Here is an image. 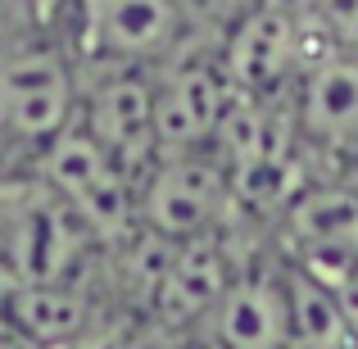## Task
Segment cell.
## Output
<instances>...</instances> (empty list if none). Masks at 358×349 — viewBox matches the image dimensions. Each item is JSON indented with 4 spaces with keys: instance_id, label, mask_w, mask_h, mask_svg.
Listing matches in <instances>:
<instances>
[{
    "instance_id": "obj_1",
    "label": "cell",
    "mask_w": 358,
    "mask_h": 349,
    "mask_svg": "<svg viewBox=\"0 0 358 349\" xmlns=\"http://www.w3.org/2000/svg\"><path fill=\"white\" fill-rule=\"evenodd\" d=\"M78 78L50 45L0 50V141L9 150H45L78 122Z\"/></svg>"
},
{
    "instance_id": "obj_2",
    "label": "cell",
    "mask_w": 358,
    "mask_h": 349,
    "mask_svg": "<svg viewBox=\"0 0 358 349\" xmlns=\"http://www.w3.org/2000/svg\"><path fill=\"white\" fill-rule=\"evenodd\" d=\"M227 200V173L200 155H173L145 177L136 195V218L145 232L182 245L204 236Z\"/></svg>"
},
{
    "instance_id": "obj_3",
    "label": "cell",
    "mask_w": 358,
    "mask_h": 349,
    "mask_svg": "<svg viewBox=\"0 0 358 349\" xmlns=\"http://www.w3.org/2000/svg\"><path fill=\"white\" fill-rule=\"evenodd\" d=\"M236 109V87L227 69L209 64H182L155 87V136L164 159L195 155L209 136H218L227 114Z\"/></svg>"
},
{
    "instance_id": "obj_4",
    "label": "cell",
    "mask_w": 358,
    "mask_h": 349,
    "mask_svg": "<svg viewBox=\"0 0 358 349\" xmlns=\"http://www.w3.org/2000/svg\"><path fill=\"white\" fill-rule=\"evenodd\" d=\"M78 122L91 131L100 150L122 168L136 173L141 164H150V155L159 150L155 136V87L141 82L136 73H114L87 96V105L78 109Z\"/></svg>"
},
{
    "instance_id": "obj_5",
    "label": "cell",
    "mask_w": 358,
    "mask_h": 349,
    "mask_svg": "<svg viewBox=\"0 0 358 349\" xmlns=\"http://www.w3.org/2000/svg\"><path fill=\"white\" fill-rule=\"evenodd\" d=\"M299 64V18L281 5H254L245 18H236L227 36V69L231 87L245 96H268L281 78Z\"/></svg>"
},
{
    "instance_id": "obj_6",
    "label": "cell",
    "mask_w": 358,
    "mask_h": 349,
    "mask_svg": "<svg viewBox=\"0 0 358 349\" xmlns=\"http://www.w3.org/2000/svg\"><path fill=\"white\" fill-rule=\"evenodd\" d=\"M82 27L100 55L150 59L177 41L182 5L177 0H82Z\"/></svg>"
},
{
    "instance_id": "obj_7",
    "label": "cell",
    "mask_w": 358,
    "mask_h": 349,
    "mask_svg": "<svg viewBox=\"0 0 358 349\" xmlns=\"http://www.w3.org/2000/svg\"><path fill=\"white\" fill-rule=\"evenodd\" d=\"M213 341L222 349H286L290 345V299L286 277H241L213 308Z\"/></svg>"
},
{
    "instance_id": "obj_8",
    "label": "cell",
    "mask_w": 358,
    "mask_h": 349,
    "mask_svg": "<svg viewBox=\"0 0 358 349\" xmlns=\"http://www.w3.org/2000/svg\"><path fill=\"white\" fill-rule=\"evenodd\" d=\"M0 308H5V327L23 336L27 345L50 349L73 336L91 332V304L78 286L69 281H45V286H9L0 290Z\"/></svg>"
},
{
    "instance_id": "obj_9",
    "label": "cell",
    "mask_w": 358,
    "mask_h": 349,
    "mask_svg": "<svg viewBox=\"0 0 358 349\" xmlns=\"http://www.w3.org/2000/svg\"><path fill=\"white\" fill-rule=\"evenodd\" d=\"M227 263H222L218 245L195 236V241H182L168 263L164 281H159L150 308H159L164 322H191V318L218 308V299L227 295Z\"/></svg>"
},
{
    "instance_id": "obj_10",
    "label": "cell",
    "mask_w": 358,
    "mask_h": 349,
    "mask_svg": "<svg viewBox=\"0 0 358 349\" xmlns=\"http://www.w3.org/2000/svg\"><path fill=\"white\" fill-rule=\"evenodd\" d=\"M299 122L317 141H354L358 136V59L331 55L304 73L299 91Z\"/></svg>"
},
{
    "instance_id": "obj_11",
    "label": "cell",
    "mask_w": 358,
    "mask_h": 349,
    "mask_svg": "<svg viewBox=\"0 0 358 349\" xmlns=\"http://www.w3.org/2000/svg\"><path fill=\"white\" fill-rule=\"evenodd\" d=\"M286 299H290V345L299 349H354L350 322L341 313V299L331 286L313 281L304 268L286 272Z\"/></svg>"
},
{
    "instance_id": "obj_12",
    "label": "cell",
    "mask_w": 358,
    "mask_h": 349,
    "mask_svg": "<svg viewBox=\"0 0 358 349\" xmlns=\"http://www.w3.org/2000/svg\"><path fill=\"white\" fill-rule=\"evenodd\" d=\"M308 9H313L317 23L331 32L336 45H350V50H358V0H313Z\"/></svg>"
},
{
    "instance_id": "obj_13",
    "label": "cell",
    "mask_w": 358,
    "mask_h": 349,
    "mask_svg": "<svg viewBox=\"0 0 358 349\" xmlns=\"http://www.w3.org/2000/svg\"><path fill=\"white\" fill-rule=\"evenodd\" d=\"M336 299H341V313L350 322V336H354V349H358V268L336 286Z\"/></svg>"
},
{
    "instance_id": "obj_14",
    "label": "cell",
    "mask_w": 358,
    "mask_h": 349,
    "mask_svg": "<svg viewBox=\"0 0 358 349\" xmlns=\"http://www.w3.org/2000/svg\"><path fill=\"white\" fill-rule=\"evenodd\" d=\"M50 349H122V341L114 332H82V336H73V341H64V345H50Z\"/></svg>"
},
{
    "instance_id": "obj_15",
    "label": "cell",
    "mask_w": 358,
    "mask_h": 349,
    "mask_svg": "<svg viewBox=\"0 0 358 349\" xmlns=\"http://www.w3.org/2000/svg\"><path fill=\"white\" fill-rule=\"evenodd\" d=\"M0 349H36V345H27L23 336H14L9 327H0Z\"/></svg>"
},
{
    "instance_id": "obj_16",
    "label": "cell",
    "mask_w": 358,
    "mask_h": 349,
    "mask_svg": "<svg viewBox=\"0 0 358 349\" xmlns=\"http://www.w3.org/2000/svg\"><path fill=\"white\" fill-rule=\"evenodd\" d=\"M9 155H14V150L5 145V141H0V173H5V164H9Z\"/></svg>"
},
{
    "instance_id": "obj_17",
    "label": "cell",
    "mask_w": 358,
    "mask_h": 349,
    "mask_svg": "<svg viewBox=\"0 0 358 349\" xmlns=\"http://www.w3.org/2000/svg\"><path fill=\"white\" fill-rule=\"evenodd\" d=\"M195 349H222V345H218V341H200Z\"/></svg>"
}]
</instances>
